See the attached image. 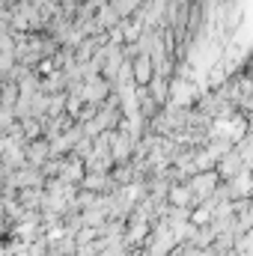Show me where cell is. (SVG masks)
<instances>
[{"instance_id": "cell-1", "label": "cell", "mask_w": 253, "mask_h": 256, "mask_svg": "<svg viewBox=\"0 0 253 256\" xmlns=\"http://www.w3.org/2000/svg\"><path fill=\"white\" fill-rule=\"evenodd\" d=\"M218 185V173H200V176H194L188 185V191L194 194V200H206L212 188Z\"/></svg>"}, {"instance_id": "cell-2", "label": "cell", "mask_w": 253, "mask_h": 256, "mask_svg": "<svg viewBox=\"0 0 253 256\" xmlns=\"http://www.w3.org/2000/svg\"><path fill=\"white\" fill-rule=\"evenodd\" d=\"M51 155V149H48V140H42V143H33L30 149H27V161L30 164H45V158Z\"/></svg>"}]
</instances>
